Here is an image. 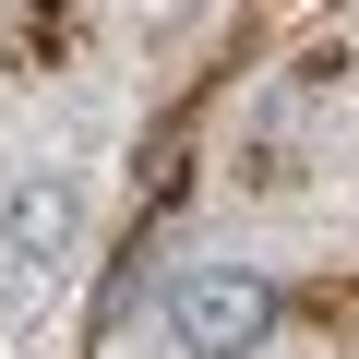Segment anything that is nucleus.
<instances>
[{"label": "nucleus", "instance_id": "obj_2", "mask_svg": "<svg viewBox=\"0 0 359 359\" xmlns=\"http://www.w3.org/2000/svg\"><path fill=\"white\" fill-rule=\"evenodd\" d=\"M72 240H84V180H72V168H36V180H13V204H0V264L36 287V276H48Z\"/></svg>", "mask_w": 359, "mask_h": 359}, {"label": "nucleus", "instance_id": "obj_1", "mask_svg": "<svg viewBox=\"0 0 359 359\" xmlns=\"http://www.w3.org/2000/svg\"><path fill=\"white\" fill-rule=\"evenodd\" d=\"M168 323H180L192 359H252L276 335V276L264 264H192V276L168 287Z\"/></svg>", "mask_w": 359, "mask_h": 359}]
</instances>
